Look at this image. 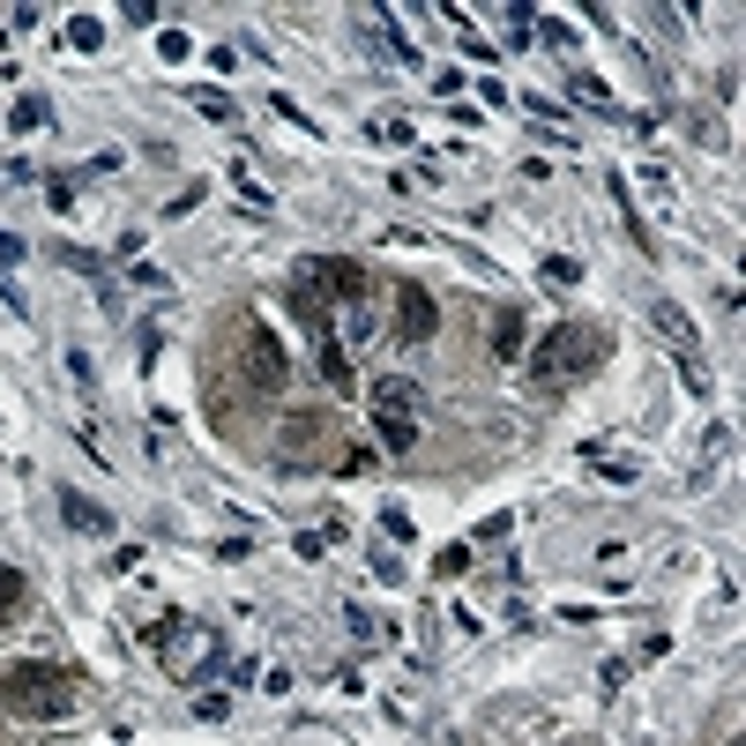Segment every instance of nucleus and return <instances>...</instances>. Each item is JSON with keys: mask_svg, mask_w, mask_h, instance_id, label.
Returning a JSON list of instances; mask_svg holds the SVG:
<instances>
[{"mask_svg": "<svg viewBox=\"0 0 746 746\" xmlns=\"http://www.w3.org/2000/svg\"><path fill=\"white\" fill-rule=\"evenodd\" d=\"M351 298H366V269H359L351 254H314V262H298L292 314L314 328V336L328 328V306H351Z\"/></svg>", "mask_w": 746, "mask_h": 746, "instance_id": "nucleus-1", "label": "nucleus"}, {"mask_svg": "<svg viewBox=\"0 0 746 746\" xmlns=\"http://www.w3.org/2000/svg\"><path fill=\"white\" fill-rule=\"evenodd\" d=\"M522 359H530V381H538V389H568V381L597 373V359H605V328L560 322V328L538 336V351H522Z\"/></svg>", "mask_w": 746, "mask_h": 746, "instance_id": "nucleus-2", "label": "nucleus"}, {"mask_svg": "<svg viewBox=\"0 0 746 746\" xmlns=\"http://www.w3.org/2000/svg\"><path fill=\"white\" fill-rule=\"evenodd\" d=\"M0 709L30 724H60L75 717V679L60 665H8L0 671Z\"/></svg>", "mask_w": 746, "mask_h": 746, "instance_id": "nucleus-3", "label": "nucleus"}, {"mask_svg": "<svg viewBox=\"0 0 746 746\" xmlns=\"http://www.w3.org/2000/svg\"><path fill=\"white\" fill-rule=\"evenodd\" d=\"M149 649H165V671H173L179 687H195V679H209L224 657L217 642V627H202V620H179V612H165V620L149 627Z\"/></svg>", "mask_w": 746, "mask_h": 746, "instance_id": "nucleus-4", "label": "nucleus"}, {"mask_svg": "<svg viewBox=\"0 0 746 746\" xmlns=\"http://www.w3.org/2000/svg\"><path fill=\"white\" fill-rule=\"evenodd\" d=\"M239 373H247L254 396H284L292 389V351L269 322H239Z\"/></svg>", "mask_w": 746, "mask_h": 746, "instance_id": "nucleus-5", "label": "nucleus"}, {"mask_svg": "<svg viewBox=\"0 0 746 746\" xmlns=\"http://www.w3.org/2000/svg\"><path fill=\"white\" fill-rule=\"evenodd\" d=\"M649 328H657V336H665L671 351H679V359H687V381H709V373H701V328L687 322V314H679V306H671V298H657V306H649Z\"/></svg>", "mask_w": 746, "mask_h": 746, "instance_id": "nucleus-6", "label": "nucleus"}, {"mask_svg": "<svg viewBox=\"0 0 746 746\" xmlns=\"http://www.w3.org/2000/svg\"><path fill=\"white\" fill-rule=\"evenodd\" d=\"M433 328H441L433 292H425V284H396V344H425Z\"/></svg>", "mask_w": 746, "mask_h": 746, "instance_id": "nucleus-7", "label": "nucleus"}, {"mask_svg": "<svg viewBox=\"0 0 746 746\" xmlns=\"http://www.w3.org/2000/svg\"><path fill=\"white\" fill-rule=\"evenodd\" d=\"M60 522L82 530V538H112V508H98V500L75 493V485H60Z\"/></svg>", "mask_w": 746, "mask_h": 746, "instance_id": "nucleus-8", "label": "nucleus"}, {"mask_svg": "<svg viewBox=\"0 0 746 746\" xmlns=\"http://www.w3.org/2000/svg\"><path fill=\"white\" fill-rule=\"evenodd\" d=\"M530 351V314L522 306H500L493 314V359H522Z\"/></svg>", "mask_w": 746, "mask_h": 746, "instance_id": "nucleus-9", "label": "nucleus"}, {"mask_svg": "<svg viewBox=\"0 0 746 746\" xmlns=\"http://www.w3.org/2000/svg\"><path fill=\"white\" fill-rule=\"evenodd\" d=\"M314 344H322V381H328V389H336V396H359V373H351L344 344H336V328H322Z\"/></svg>", "mask_w": 746, "mask_h": 746, "instance_id": "nucleus-10", "label": "nucleus"}, {"mask_svg": "<svg viewBox=\"0 0 746 746\" xmlns=\"http://www.w3.org/2000/svg\"><path fill=\"white\" fill-rule=\"evenodd\" d=\"M373 433L389 455H403V448H419V411H373Z\"/></svg>", "mask_w": 746, "mask_h": 746, "instance_id": "nucleus-11", "label": "nucleus"}, {"mask_svg": "<svg viewBox=\"0 0 746 746\" xmlns=\"http://www.w3.org/2000/svg\"><path fill=\"white\" fill-rule=\"evenodd\" d=\"M366 403H373V411H419V389H411L403 373H381V381L366 389Z\"/></svg>", "mask_w": 746, "mask_h": 746, "instance_id": "nucleus-12", "label": "nucleus"}, {"mask_svg": "<svg viewBox=\"0 0 746 746\" xmlns=\"http://www.w3.org/2000/svg\"><path fill=\"white\" fill-rule=\"evenodd\" d=\"M336 336H351V344H373V314H366V298H351L344 306V328Z\"/></svg>", "mask_w": 746, "mask_h": 746, "instance_id": "nucleus-13", "label": "nucleus"}, {"mask_svg": "<svg viewBox=\"0 0 746 746\" xmlns=\"http://www.w3.org/2000/svg\"><path fill=\"white\" fill-rule=\"evenodd\" d=\"M68 46L75 52H98L105 46V23H98V16H75V23H68Z\"/></svg>", "mask_w": 746, "mask_h": 746, "instance_id": "nucleus-14", "label": "nucleus"}, {"mask_svg": "<svg viewBox=\"0 0 746 746\" xmlns=\"http://www.w3.org/2000/svg\"><path fill=\"white\" fill-rule=\"evenodd\" d=\"M314 441H322V419H292V425H284V448H292V463H298V455H306Z\"/></svg>", "mask_w": 746, "mask_h": 746, "instance_id": "nucleus-15", "label": "nucleus"}, {"mask_svg": "<svg viewBox=\"0 0 746 746\" xmlns=\"http://www.w3.org/2000/svg\"><path fill=\"white\" fill-rule=\"evenodd\" d=\"M60 269H75V276H98V284H105V254H90V247H60Z\"/></svg>", "mask_w": 746, "mask_h": 746, "instance_id": "nucleus-16", "label": "nucleus"}, {"mask_svg": "<svg viewBox=\"0 0 746 746\" xmlns=\"http://www.w3.org/2000/svg\"><path fill=\"white\" fill-rule=\"evenodd\" d=\"M232 187H239V195H247L254 209H276V195H269V187H262V179L247 173V165H232Z\"/></svg>", "mask_w": 746, "mask_h": 746, "instance_id": "nucleus-17", "label": "nucleus"}, {"mask_svg": "<svg viewBox=\"0 0 746 746\" xmlns=\"http://www.w3.org/2000/svg\"><path fill=\"white\" fill-rule=\"evenodd\" d=\"M546 284H560V292L582 284V262H575V254H546Z\"/></svg>", "mask_w": 746, "mask_h": 746, "instance_id": "nucleus-18", "label": "nucleus"}, {"mask_svg": "<svg viewBox=\"0 0 746 746\" xmlns=\"http://www.w3.org/2000/svg\"><path fill=\"white\" fill-rule=\"evenodd\" d=\"M568 90H575V105H590V112H605V105H612V98H605V82H597V75H575Z\"/></svg>", "mask_w": 746, "mask_h": 746, "instance_id": "nucleus-19", "label": "nucleus"}, {"mask_svg": "<svg viewBox=\"0 0 746 746\" xmlns=\"http://www.w3.org/2000/svg\"><path fill=\"white\" fill-rule=\"evenodd\" d=\"M23 605V568H0V620Z\"/></svg>", "mask_w": 746, "mask_h": 746, "instance_id": "nucleus-20", "label": "nucleus"}, {"mask_svg": "<svg viewBox=\"0 0 746 746\" xmlns=\"http://www.w3.org/2000/svg\"><path fill=\"white\" fill-rule=\"evenodd\" d=\"M8 120H16V127H46L52 105H46V98H16V112H8Z\"/></svg>", "mask_w": 746, "mask_h": 746, "instance_id": "nucleus-21", "label": "nucleus"}, {"mask_svg": "<svg viewBox=\"0 0 746 746\" xmlns=\"http://www.w3.org/2000/svg\"><path fill=\"white\" fill-rule=\"evenodd\" d=\"M68 373H75V389H82V396H98V366H90V351H68Z\"/></svg>", "mask_w": 746, "mask_h": 746, "instance_id": "nucleus-22", "label": "nucleus"}, {"mask_svg": "<svg viewBox=\"0 0 746 746\" xmlns=\"http://www.w3.org/2000/svg\"><path fill=\"white\" fill-rule=\"evenodd\" d=\"M344 627H351V635H359V642H381V620H373L366 605H351V612H344Z\"/></svg>", "mask_w": 746, "mask_h": 746, "instance_id": "nucleus-23", "label": "nucleus"}, {"mask_svg": "<svg viewBox=\"0 0 746 746\" xmlns=\"http://www.w3.org/2000/svg\"><path fill=\"white\" fill-rule=\"evenodd\" d=\"M530 23H538V38H546V46H560V52H568V46H575V30H568V23H560V16H530Z\"/></svg>", "mask_w": 746, "mask_h": 746, "instance_id": "nucleus-24", "label": "nucleus"}, {"mask_svg": "<svg viewBox=\"0 0 746 746\" xmlns=\"http://www.w3.org/2000/svg\"><path fill=\"white\" fill-rule=\"evenodd\" d=\"M373 143H411V120H396V112H381V120H373Z\"/></svg>", "mask_w": 746, "mask_h": 746, "instance_id": "nucleus-25", "label": "nucleus"}, {"mask_svg": "<svg viewBox=\"0 0 746 746\" xmlns=\"http://www.w3.org/2000/svg\"><path fill=\"white\" fill-rule=\"evenodd\" d=\"M127 276H135V284H143V292H165V284H173V276L157 269V262H135V269H127Z\"/></svg>", "mask_w": 746, "mask_h": 746, "instance_id": "nucleus-26", "label": "nucleus"}, {"mask_svg": "<svg viewBox=\"0 0 746 746\" xmlns=\"http://www.w3.org/2000/svg\"><path fill=\"white\" fill-rule=\"evenodd\" d=\"M195 202H202V179H187V187H179V195L165 202V217H187V209H195Z\"/></svg>", "mask_w": 746, "mask_h": 746, "instance_id": "nucleus-27", "label": "nucleus"}, {"mask_svg": "<svg viewBox=\"0 0 746 746\" xmlns=\"http://www.w3.org/2000/svg\"><path fill=\"white\" fill-rule=\"evenodd\" d=\"M195 105L209 112V120H232V98H224V90H195Z\"/></svg>", "mask_w": 746, "mask_h": 746, "instance_id": "nucleus-28", "label": "nucleus"}, {"mask_svg": "<svg viewBox=\"0 0 746 746\" xmlns=\"http://www.w3.org/2000/svg\"><path fill=\"white\" fill-rule=\"evenodd\" d=\"M381 530H389V538L403 546V538H411V516H403V508H381Z\"/></svg>", "mask_w": 746, "mask_h": 746, "instance_id": "nucleus-29", "label": "nucleus"}, {"mask_svg": "<svg viewBox=\"0 0 746 746\" xmlns=\"http://www.w3.org/2000/svg\"><path fill=\"white\" fill-rule=\"evenodd\" d=\"M224 709H232V695H202V701H195V717H202V724H217Z\"/></svg>", "mask_w": 746, "mask_h": 746, "instance_id": "nucleus-30", "label": "nucleus"}, {"mask_svg": "<svg viewBox=\"0 0 746 746\" xmlns=\"http://www.w3.org/2000/svg\"><path fill=\"white\" fill-rule=\"evenodd\" d=\"M23 254H30V247H23V239H16V232H0V269H16Z\"/></svg>", "mask_w": 746, "mask_h": 746, "instance_id": "nucleus-31", "label": "nucleus"}, {"mask_svg": "<svg viewBox=\"0 0 746 746\" xmlns=\"http://www.w3.org/2000/svg\"><path fill=\"white\" fill-rule=\"evenodd\" d=\"M0 179H8V165H0Z\"/></svg>", "mask_w": 746, "mask_h": 746, "instance_id": "nucleus-32", "label": "nucleus"}, {"mask_svg": "<svg viewBox=\"0 0 746 746\" xmlns=\"http://www.w3.org/2000/svg\"><path fill=\"white\" fill-rule=\"evenodd\" d=\"M0 38H8V30H0Z\"/></svg>", "mask_w": 746, "mask_h": 746, "instance_id": "nucleus-33", "label": "nucleus"}]
</instances>
